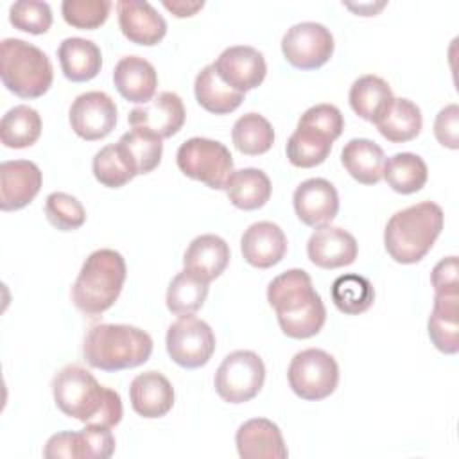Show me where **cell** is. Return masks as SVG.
Wrapping results in <instances>:
<instances>
[{
	"instance_id": "obj_21",
	"label": "cell",
	"mask_w": 459,
	"mask_h": 459,
	"mask_svg": "<svg viewBox=\"0 0 459 459\" xmlns=\"http://www.w3.org/2000/svg\"><path fill=\"white\" fill-rule=\"evenodd\" d=\"M133 411L143 418H161L174 405V387L160 371H145L133 378L129 385Z\"/></svg>"
},
{
	"instance_id": "obj_14",
	"label": "cell",
	"mask_w": 459,
	"mask_h": 459,
	"mask_svg": "<svg viewBox=\"0 0 459 459\" xmlns=\"http://www.w3.org/2000/svg\"><path fill=\"white\" fill-rule=\"evenodd\" d=\"M298 219L312 228L330 224L339 212V194L335 186L323 178H310L298 185L292 195Z\"/></svg>"
},
{
	"instance_id": "obj_19",
	"label": "cell",
	"mask_w": 459,
	"mask_h": 459,
	"mask_svg": "<svg viewBox=\"0 0 459 459\" xmlns=\"http://www.w3.org/2000/svg\"><path fill=\"white\" fill-rule=\"evenodd\" d=\"M117 11L120 30L129 41L152 47L165 38L167 22L149 2L120 0L117 2Z\"/></svg>"
},
{
	"instance_id": "obj_5",
	"label": "cell",
	"mask_w": 459,
	"mask_h": 459,
	"mask_svg": "<svg viewBox=\"0 0 459 459\" xmlns=\"http://www.w3.org/2000/svg\"><path fill=\"white\" fill-rule=\"evenodd\" d=\"M126 260L115 249H97L82 264L72 287V301L88 317H97L118 299L126 281Z\"/></svg>"
},
{
	"instance_id": "obj_13",
	"label": "cell",
	"mask_w": 459,
	"mask_h": 459,
	"mask_svg": "<svg viewBox=\"0 0 459 459\" xmlns=\"http://www.w3.org/2000/svg\"><path fill=\"white\" fill-rule=\"evenodd\" d=\"M212 65L217 75L230 88L240 93L260 86L267 74L264 54L249 45H235L224 48Z\"/></svg>"
},
{
	"instance_id": "obj_32",
	"label": "cell",
	"mask_w": 459,
	"mask_h": 459,
	"mask_svg": "<svg viewBox=\"0 0 459 459\" xmlns=\"http://www.w3.org/2000/svg\"><path fill=\"white\" fill-rule=\"evenodd\" d=\"M41 134L39 113L27 106L18 104L11 108L0 122V140L9 149H25L38 142Z\"/></svg>"
},
{
	"instance_id": "obj_23",
	"label": "cell",
	"mask_w": 459,
	"mask_h": 459,
	"mask_svg": "<svg viewBox=\"0 0 459 459\" xmlns=\"http://www.w3.org/2000/svg\"><path fill=\"white\" fill-rule=\"evenodd\" d=\"M228 262L230 246L222 237L213 233L195 237L183 255V267L208 283L224 273Z\"/></svg>"
},
{
	"instance_id": "obj_47",
	"label": "cell",
	"mask_w": 459,
	"mask_h": 459,
	"mask_svg": "<svg viewBox=\"0 0 459 459\" xmlns=\"http://www.w3.org/2000/svg\"><path fill=\"white\" fill-rule=\"evenodd\" d=\"M385 4L384 2H380V4H377V5H373V4H359L357 7H353V5H350V4H346V7H350V9H353V11H357L360 16H373L378 9H382Z\"/></svg>"
},
{
	"instance_id": "obj_27",
	"label": "cell",
	"mask_w": 459,
	"mask_h": 459,
	"mask_svg": "<svg viewBox=\"0 0 459 459\" xmlns=\"http://www.w3.org/2000/svg\"><path fill=\"white\" fill-rule=\"evenodd\" d=\"M394 95L389 84L373 74L360 75L350 88V106L364 120L377 124L378 118L387 111Z\"/></svg>"
},
{
	"instance_id": "obj_11",
	"label": "cell",
	"mask_w": 459,
	"mask_h": 459,
	"mask_svg": "<svg viewBox=\"0 0 459 459\" xmlns=\"http://www.w3.org/2000/svg\"><path fill=\"white\" fill-rule=\"evenodd\" d=\"M281 52L294 68L316 70L332 57L333 36L323 23L301 22L283 34Z\"/></svg>"
},
{
	"instance_id": "obj_9",
	"label": "cell",
	"mask_w": 459,
	"mask_h": 459,
	"mask_svg": "<svg viewBox=\"0 0 459 459\" xmlns=\"http://www.w3.org/2000/svg\"><path fill=\"white\" fill-rule=\"evenodd\" d=\"M264 382V360L251 350H237L226 355L213 378L217 394L228 403L253 400L260 393Z\"/></svg>"
},
{
	"instance_id": "obj_8",
	"label": "cell",
	"mask_w": 459,
	"mask_h": 459,
	"mask_svg": "<svg viewBox=\"0 0 459 459\" xmlns=\"http://www.w3.org/2000/svg\"><path fill=\"white\" fill-rule=\"evenodd\" d=\"M289 385L301 400L328 398L339 384L337 360L325 350L307 348L298 351L287 369Z\"/></svg>"
},
{
	"instance_id": "obj_28",
	"label": "cell",
	"mask_w": 459,
	"mask_h": 459,
	"mask_svg": "<svg viewBox=\"0 0 459 459\" xmlns=\"http://www.w3.org/2000/svg\"><path fill=\"white\" fill-rule=\"evenodd\" d=\"M224 190L233 206L240 210H258L269 201L273 185L264 170L246 167L233 170Z\"/></svg>"
},
{
	"instance_id": "obj_20",
	"label": "cell",
	"mask_w": 459,
	"mask_h": 459,
	"mask_svg": "<svg viewBox=\"0 0 459 459\" xmlns=\"http://www.w3.org/2000/svg\"><path fill=\"white\" fill-rule=\"evenodd\" d=\"M240 251L244 260L258 269H269L281 262L287 253V237L283 230L271 222H253L240 238Z\"/></svg>"
},
{
	"instance_id": "obj_39",
	"label": "cell",
	"mask_w": 459,
	"mask_h": 459,
	"mask_svg": "<svg viewBox=\"0 0 459 459\" xmlns=\"http://www.w3.org/2000/svg\"><path fill=\"white\" fill-rule=\"evenodd\" d=\"M45 215L59 231H74L86 221V210L81 201L65 192H52L47 195Z\"/></svg>"
},
{
	"instance_id": "obj_3",
	"label": "cell",
	"mask_w": 459,
	"mask_h": 459,
	"mask_svg": "<svg viewBox=\"0 0 459 459\" xmlns=\"http://www.w3.org/2000/svg\"><path fill=\"white\" fill-rule=\"evenodd\" d=\"M443 222V210L432 201H421L396 212L384 230L387 255L398 264L420 262L437 240Z\"/></svg>"
},
{
	"instance_id": "obj_30",
	"label": "cell",
	"mask_w": 459,
	"mask_h": 459,
	"mask_svg": "<svg viewBox=\"0 0 459 459\" xmlns=\"http://www.w3.org/2000/svg\"><path fill=\"white\" fill-rule=\"evenodd\" d=\"M194 91L197 102L210 113L228 115L235 111L242 100L244 93L230 88L215 72L213 65H206L195 77Z\"/></svg>"
},
{
	"instance_id": "obj_44",
	"label": "cell",
	"mask_w": 459,
	"mask_h": 459,
	"mask_svg": "<svg viewBox=\"0 0 459 459\" xmlns=\"http://www.w3.org/2000/svg\"><path fill=\"white\" fill-rule=\"evenodd\" d=\"M436 140L448 149L459 147V108L457 104L445 106L434 120Z\"/></svg>"
},
{
	"instance_id": "obj_24",
	"label": "cell",
	"mask_w": 459,
	"mask_h": 459,
	"mask_svg": "<svg viewBox=\"0 0 459 459\" xmlns=\"http://www.w3.org/2000/svg\"><path fill=\"white\" fill-rule=\"evenodd\" d=\"M429 337L432 344L446 353L459 351V292H436L429 316Z\"/></svg>"
},
{
	"instance_id": "obj_31",
	"label": "cell",
	"mask_w": 459,
	"mask_h": 459,
	"mask_svg": "<svg viewBox=\"0 0 459 459\" xmlns=\"http://www.w3.org/2000/svg\"><path fill=\"white\" fill-rule=\"evenodd\" d=\"M382 178L398 194L420 192L429 178L427 163L414 152H396L384 161Z\"/></svg>"
},
{
	"instance_id": "obj_22",
	"label": "cell",
	"mask_w": 459,
	"mask_h": 459,
	"mask_svg": "<svg viewBox=\"0 0 459 459\" xmlns=\"http://www.w3.org/2000/svg\"><path fill=\"white\" fill-rule=\"evenodd\" d=\"M113 82L126 100L147 104L156 93L158 74L147 59L140 56H126L115 65Z\"/></svg>"
},
{
	"instance_id": "obj_15",
	"label": "cell",
	"mask_w": 459,
	"mask_h": 459,
	"mask_svg": "<svg viewBox=\"0 0 459 459\" xmlns=\"http://www.w3.org/2000/svg\"><path fill=\"white\" fill-rule=\"evenodd\" d=\"M39 167L29 160H11L0 165V208L14 212L25 208L41 190Z\"/></svg>"
},
{
	"instance_id": "obj_1",
	"label": "cell",
	"mask_w": 459,
	"mask_h": 459,
	"mask_svg": "<svg viewBox=\"0 0 459 459\" xmlns=\"http://www.w3.org/2000/svg\"><path fill=\"white\" fill-rule=\"evenodd\" d=\"M52 393L57 409L84 425H102L113 429L122 420L120 394L104 387L79 364H68L52 380Z\"/></svg>"
},
{
	"instance_id": "obj_18",
	"label": "cell",
	"mask_w": 459,
	"mask_h": 459,
	"mask_svg": "<svg viewBox=\"0 0 459 459\" xmlns=\"http://www.w3.org/2000/svg\"><path fill=\"white\" fill-rule=\"evenodd\" d=\"M235 445L242 459H285L289 455L280 427L267 418L244 421L235 434Z\"/></svg>"
},
{
	"instance_id": "obj_7",
	"label": "cell",
	"mask_w": 459,
	"mask_h": 459,
	"mask_svg": "<svg viewBox=\"0 0 459 459\" xmlns=\"http://www.w3.org/2000/svg\"><path fill=\"white\" fill-rule=\"evenodd\" d=\"M176 163L185 176L201 181L213 190H222L233 174L230 149L217 140L203 136L185 140L178 149Z\"/></svg>"
},
{
	"instance_id": "obj_17",
	"label": "cell",
	"mask_w": 459,
	"mask_h": 459,
	"mask_svg": "<svg viewBox=\"0 0 459 459\" xmlns=\"http://www.w3.org/2000/svg\"><path fill=\"white\" fill-rule=\"evenodd\" d=\"M359 246L355 237L339 226H321L307 242L310 262L321 269H337L355 262Z\"/></svg>"
},
{
	"instance_id": "obj_29",
	"label": "cell",
	"mask_w": 459,
	"mask_h": 459,
	"mask_svg": "<svg viewBox=\"0 0 459 459\" xmlns=\"http://www.w3.org/2000/svg\"><path fill=\"white\" fill-rule=\"evenodd\" d=\"M375 126L385 140L393 143H403L414 140L420 134L423 117L420 108L412 100L400 97L393 99L391 106Z\"/></svg>"
},
{
	"instance_id": "obj_33",
	"label": "cell",
	"mask_w": 459,
	"mask_h": 459,
	"mask_svg": "<svg viewBox=\"0 0 459 459\" xmlns=\"http://www.w3.org/2000/svg\"><path fill=\"white\" fill-rule=\"evenodd\" d=\"M118 145L127 154L136 174H149L161 161L163 138H160L156 133L149 129L133 127L131 131L120 136Z\"/></svg>"
},
{
	"instance_id": "obj_10",
	"label": "cell",
	"mask_w": 459,
	"mask_h": 459,
	"mask_svg": "<svg viewBox=\"0 0 459 459\" xmlns=\"http://www.w3.org/2000/svg\"><path fill=\"white\" fill-rule=\"evenodd\" d=\"M167 351L170 359L185 368L195 369L212 359L215 351V335L210 325L194 316H181L167 330Z\"/></svg>"
},
{
	"instance_id": "obj_38",
	"label": "cell",
	"mask_w": 459,
	"mask_h": 459,
	"mask_svg": "<svg viewBox=\"0 0 459 459\" xmlns=\"http://www.w3.org/2000/svg\"><path fill=\"white\" fill-rule=\"evenodd\" d=\"M91 169L95 179L108 188H120L134 176H138L118 142L104 145L100 151H97L91 161Z\"/></svg>"
},
{
	"instance_id": "obj_4",
	"label": "cell",
	"mask_w": 459,
	"mask_h": 459,
	"mask_svg": "<svg viewBox=\"0 0 459 459\" xmlns=\"http://www.w3.org/2000/svg\"><path fill=\"white\" fill-rule=\"evenodd\" d=\"M152 353L151 335L131 325H93L82 342V355L91 368L120 371L142 366Z\"/></svg>"
},
{
	"instance_id": "obj_34",
	"label": "cell",
	"mask_w": 459,
	"mask_h": 459,
	"mask_svg": "<svg viewBox=\"0 0 459 459\" xmlns=\"http://www.w3.org/2000/svg\"><path fill=\"white\" fill-rule=\"evenodd\" d=\"M332 140L310 127L298 126L296 131L287 140V158L294 167L299 169H310L316 165H321L330 151H332Z\"/></svg>"
},
{
	"instance_id": "obj_35",
	"label": "cell",
	"mask_w": 459,
	"mask_h": 459,
	"mask_svg": "<svg viewBox=\"0 0 459 459\" xmlns=\"http://www.w3.org/2000/svg\"><path fill=\"white\" fill-rule=\"evenodd\" d=\"M231 140L238 152L258 156L273 147L274 129L260 113H246L233 124Z\"/></svg>"
},
{
	"instance_id": "obj_46",
	"label": "cell",
	"mask_w": 459,
	"mask_h": 459,
	"mask_svg": "<svg viewBox=\"0 0 459 459\" xmlns=\"http://www.w3.org/2000/svg\"><path fill=\"white\" fill-rule=\"evenodd\" d=\"M165 9H169L174 16L178 18H186V16H194L199 9L204 7V2H185V0H163Z\"/></svg>"
},
{
	"instance_id": "obj_40",
	"label": "cell",
	"mask_w": 459,
	"mask_h": 459,
	"mask_svg": "<svg viewBox=\"0 0 459 459\" xmlns=\"http://www.w3.org/2000/svg\"><path fill=\"white\" fill-rule=\"evenodd\" d=\"M109 9V0H65L61 4L65 22L82 30H93L100 27L108 20Z\"/></svg>"
},
{
	"instance_id": "obj_36",
	"label": "cell",
	"mask_w": 459,
	"mask_h": 459,
	"mask_svg": "<svg viewBox=\"0 0 459 459\" xmlns=\"http://www.w3.org/2000/svg\"><path fill=\"white\" fill-rule=\"evenodd\" d=\"M208 296V281L183 269L178 273L167 289V308L176 316H192L197 312Z\"/></svg>"
},
{
	"instance_id": "obj_6",
	"label": "cell",
	"mask_w": 459,
	"mask_h": 459,
	"mask_svg": "<svg viewBox=\"0 0 459 459\" xmlns=\"http://www.w3.org/2000/svg\"><path fill=\"white\" fill-rule=\"evenodd\" d=\"M0 56L2 82L14 95L38 99L52 86L54 68L39 47L18 38H5L0 45Z\"/></svg>"
},
{
	"instance_id": "obj_43",
	"label": "cell",
	"mask_w": 459,
	"mask_h": 459,
	"mask_svg": "<svg viewBox=\"0 0 459 459\" xmlns=\"http://www.w3.org/2000/svg\"><path fill=\"white\" fill-rule=\"evenodd\" d=\"M43 455L47 459H59V457H70V459H91L88 441L84 436V430L79 432H57L48 437Z\"/></svg>"
},
{
	"instance_id": "obj_12",
	"label": "cell",
	"mask_w": 459,
	"mask_h": 459,
	"mask_svg": "<svg viewBox=\"0 0 459 459\" xmlns=\"http://www.w3.org/2000/svg\"><path fill=\"white\" fill-rule=\"evenodd\" d=\"M68 120L74 133L82 140H100L117 126V104L104 91H86L72 102Z\"/></svg>"
},
{
	"instance_id": "obj_26",
	"label": "cell",
	"mask_w": 459,
	"mask_h": 459,
	"mask_svg": "<svg viewBox=\"0 0 459 459\" xmlns=\"http://www.w3.org/2000/svg\"><path fill=\"white\" fill-rule=\"evenodd\" d=\"M384 161L382 147L368 138H353L341 151V163L362 185H377L382 179Z\"/></svg>"
},
{
	"instance_id": "obj_45",
	"label": "cell",
	"mask_w": 459,
	"mask_h": 459,
	"mask_svg": "<svg viewBox=\"0 0 459 459\" xmlns=\"http://www.w3.org/2000/svg\"><path fill=\"white\" fill-rule=\"evenodd\" d=\"M457 256H446L439 260L432 273H430V283L436 292H459V276H457Z\"/></svg>"
},
{
	"instance_id": "obj_16",
	"label": "cell",
	"mask_w": 459,
	"mask_h": 459,
	"mask_svg": "<svg viewBox=\"0 0 459 459\" xmlns=\"http://www.w3.org/2000/svg\"><path fill=\"white\" fill-rule=\"evenodd\" d=\"M185 117L181 97L172 91H161L147 104L131 109L127 120L133 127H143L160 138H170L183 127Z\"/></svg>"
},
{
	"instance_id": "obj_42",
	"label": "cell",
	"mask_w": 459,
	"mask_h": 459,
	"mask_svg": "<svg viewBox=\"0 0 459 459\" xmlns=\"http://www.w3.org/2000/svg\"><path fill=\"white\" fill-rule=\"evenodd\" d=\"M298 126H305L326 134L332 142L337 140L344 129V118L333 104H316L308 108L298 120Z\"/></svg>"
},
{
	"instance_id": "obj_41",
	"label": "cell",
	"mask_w": 459,
	"mask_h": 459,
	"mask_svg": "<svg viewBox=\"0 0 459 459\" xmlns=\"http://www.w3.org/2000/svg\"><path fill=\"white\" fill-rule=\"evenodd\" d=\"M9 22L18 30L29 34H45L52 25V11L47 2L20 0L11 5Z\"/></svg>"
},
{
	"instance_id": "obj_2",
	"label": "cell",
	"mask_w": 459,
	"mask_h": 459,
	"mask_svg": "<svg viewBox=\"0 0 459 459\" xmlns=\"http://www.w3.org/2000/svg\"><path fill=\"white\" fill-rule=\"evenodd\" d=\"M267 301L276 312L278 325L287 337L308 339L321 332L326 308L303 269H289L271 280Z\"/></svg>"
},
{
	"instance_id": "obj_37",
	"label": "cell",
	"mask_w": 459,
	"mask_h": 459,
	"mask_svg": "<svg viewBox=\"0 0 459 459\" xmlns=\"http://www.w3.org/2000/svg\"><path fill=\"white\" fill-rule=\"evenodd\" d=\"M333 305L348 316H357L366 312L375 301V289L371 281L360 274H342L333 280L332 289Z\"/></svg>"
},
{
	"instance_id": "obj_25",
	"label": "cell",
	"mask_w": 459,
	"mask_h": 459,
	"mask_svg": "<svg viewBox=\"0 0 459 459\" xmlns=\"http://www.w3.org/2000/svg\"><path fill=\"white\" fill-rule=\"evenodd\" d=\"M63 75L74 82H86L97 77L102 66V54L97 43L84 38H66L57 48Z\"/></svg>"
}]
</instances>
